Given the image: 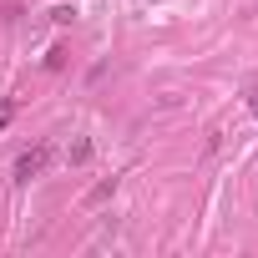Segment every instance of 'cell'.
<instances>
[{"instance_id": "obj_2", "label": "cell", "mask_w": 258, "mask_h": 258, "mask_svg": "<svg viewBox=\"0 0 258 258\" xmlns=\"http://www.w3.org/2000/svg\"><path fill=\"white\" fill-rule=\"evenodd\" d=\"M71 162H76V167H81V162H91V142H86V137H76V142H71Z\"/></svg>"}, {"instance_id": "obj_6", "label": "cell", "mask_w": 258, "mask_h": 258, "mask_svg": "<svg viewBox=\"0 0 258 258\" xmlns=\"http://www.w3.org/2000/svg\"><path fill=\"white\" fill-rule=\"evenodd\" d=\"M16 116V101H0V132H6V121Z\"/></svg>"}, {"instance_id": "obj_5", "label": "cell", "mask_w": 258, "mask_h": 258, "mask_svg": "<svg viewBox=\"0 0 258 258\" xmlns=\"http://www.w3.org/2000/svg\"><path fill=\"white\" fill-rule=\"evenodd\" d=\"M51 21H56V26H71V21H76V11H71V6H61V11H51Z\"/></svg>"}, {"instance_id": "obj_4", "label": "cell", "mask_w": 258, "mask_h": 258, "mask_svg": "<svg viewBox=\"0 0 258 258\" xmlns=\"http://www.w3.org/2000/svg\"><path fill=\"white\" fill-rule=\"evenodd\" d=\"M111 192H116V177H111V182H96V187H91V198H86V203H101V198H111Z\"/></svg>"}, {"instance_id": "obj_7", "label": "cell", "mask_w": 258, "mask_h": 258, "mask_svg": "<svg viewBox=\"0 0 258 258\" xmlns=\"http://www.w3.org/2000/svg\"><path fill=\"white\" fill-rule=\"evenodd\" d=\"M248 106H253V116H258V81H248Z\"/></svg>"}, {"instance_id": "obj_3", "label": "cell", "mask_w": 258, "mask_h": 258, "mask_svg": "<svg viewBox=\"0 0 258 258\" xmlns=\"http://www.w3.org/2000/svg\"><path fill=\"white\" fill-rule=\"evenodd\" d=\"M61 66H66V51L51 46V51H46V71H61Z\"/></svg>"}, {"instance_id": "obj_1", "label": "cell", "mask_w": 258, "mask_h": 258, "mask_svg": "<svg viewBox=\"0 0 258 258\" xmlns=\"http://www.w3.org/2000/svg\"><path fill=\"white\" fill-rule=\"evenodd\" d=\"M46 162H51V142H36V147H26V152L16 157V182H31V177H41V172H46Z\"/></svg>"}]
</instances>
